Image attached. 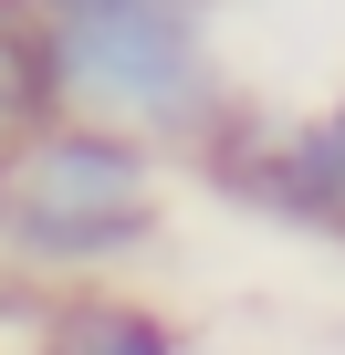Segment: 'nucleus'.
Segmentation results:
<instances>
[{
    "instance_id": "nucleus-1",
    "label": "nucleus",
    "mask_w": 345,
    "mask_h": 355,
    "mask_svg": "<svg viewBox=\"0 0 345 355\" xmlns=\"http://www.w3.org/2000/svg\"><path fill=\"white\" fill-rule=\"evenodd\" d=\"M157 241V157L115 125H22L0 146V251L63 272Z\"/></svg>"
},
{
    "instance_id": "nucleus-4",
    "label": "nucleus",
    "mask_w": 345,
    "mask_h": 355,
    "mask_svg": "<svg viewBox=\"0 0 345 355\" xmlns=\"http://www.w3.org/2000/svg\"><path fill=\"white\" fill-rule=\"evenodd\" d=\"M32 355H178V334H167V313H146L126 293H84V303L42 313Z\"/></svg>"
},
{
    "instance_id": "nucleus-3",
    "label": "nucleus",
    "mask_w": 345,
    "mask_h": 355,
    "mask_svg": "<svg viewBox=\"0 0 345 355\" xmlns=\"http://www.w3.org/2000/svg\"><path fill=\"white\" fill-rule=\"evenodd\" d=\"M251 189H262L283 220H345V94L272 146V167L251 178Z\"/></svg>"
},
{
    "instance_id": "nucleus-2",
    "label": "nucleus",
    "mask_w": 345,
    "mask_h": 355,
    "mask_svg": "<svg viewBox=\"0 0 345 355\" xmlns=\"http://www.w3.org/2000/svg\"><path fill=\"white\" fill-rule=\"evenodd\" d=\"M53 94L115 115V136H189L210 115V63L178 0H42Z\"/></svg>"
}]
</instances>
